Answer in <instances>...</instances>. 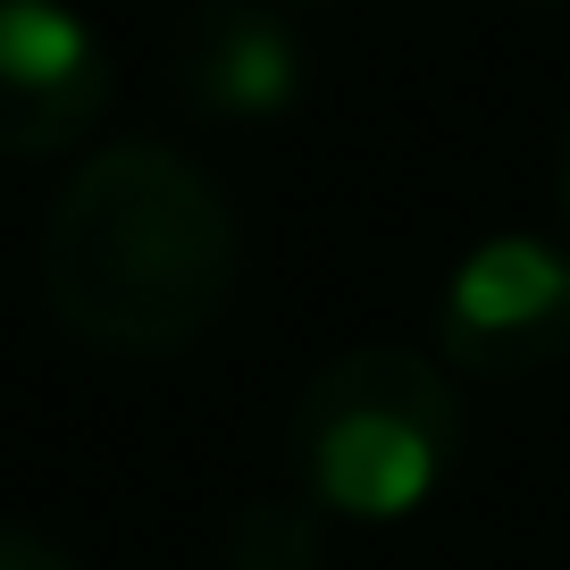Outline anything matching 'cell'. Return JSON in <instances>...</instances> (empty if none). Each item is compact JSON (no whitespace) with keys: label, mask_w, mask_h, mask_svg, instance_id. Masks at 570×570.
Returning a JSON list of instances; mask_svg holds the SVG:
<instances>
[{"label":"cell","mask_w":570,"mask_h":570,"mask_svg":"<svg viewBox=\"0 0 570 570\" xmlns=\"http://www.w3.org/2000/svg\"><path fill=\"white\" fill-rule=\"evenodd\" d=\"M244 235L210 168L135 135L59 185L42 218V303L76 344L168 361L227 311Z\"/></svg>","instance_id":"6da1fadb"},{"label":"cell","mask_w":570,"mask_h":570,"mask_svg":"<svg viewBox=\"0 0 570 570\" xmlns=\"http://www.w3.org/2000/svg\"><path fill=\"white\" fill-rule=\"evenodd\" d=\"M462 453V403L453 377L428 353L403 344H353L311 386L294 394L285 420V470L320 512L344 520H403L445 487Z\"/></svg>","instance_id":"7a4b0ae2"},{"label":"cell","mask_w":570,"mask_h":570,"mask_svg":"<svg viewBox=\"0 0 570 570\" xmlns=\"http://www.w3.org/2000/svg\"><path fill=\"white\" fill-rule=\"evenodd\" d=\"M436 344L470 377H529L570 353V252L546 235H487L436 303Z\"/></svg>","instance_id":"3957f363"},{"label":"cell","mask_w":570,"mask_h":570,"mask_svg":"<svg viewBox=\"0 0 570 570\" xmlns=\"http://www.w3.org/2000/svg\"><path fill=\"white\" fill-rule=\"evenodd\" d=\"M109 109V51L68 0H0V160H42Z\"/></svg>","instance_id":"277c9868"},{"label":"cell","mask_w":570,"mask_h":570,"mask_svg":"<svg viewBox=\"0 0 570 570\" xmlns=\"http://www.w3.org/2000/svg\"><path fill=\"white\" fill-rule=\"evenodd\" d=\"M168 85L194 118L252 126L303 101L311 51L261 0H194L177 18V35H168Z\"/></svg>","instance_id":"5b68a950"},{"label":"cell","mask_w":570,"mask_h":570,"mask_svg":"<svg viewBox=\"0 0 570 570\" xmlns=\"http://www.w3.org/2000/svg\"><path fill=\"white\" fill-rule=\"evenodd\" d=\"M320 553H327V537H320V503L311 495H252L227 520L218 562L227 570H320Z\"/></svg>","instance_id":"8992f818"},{"label":"cell","mask_w":570,"mask_h":570,"mask_svg":"<svg viewBox=\"0 0 570 570\" xmlns=\"http://www.w3.org/2000/svg\"><path fill=\"white\" fill-rule=\"evenodd\" d=\"M0 570H76V562L51 546V537H35V529H9V520H0Z\"/></svg>","instance_id":"52a82bcc"},{"label":"cell","mask_w":570,"mask_h":570,"mask_svg":"<svg viewBox=\"0 0 570 570\" xmlns=\"http://www.w3.org/2000/svg\"><path fill=\"white\" fill-rule=\"evenodd\" d=\"M553 194H562V218H570V118H562V151H553Z\"/></svg>","instance_id":"ba28073f"}]
</instances>
